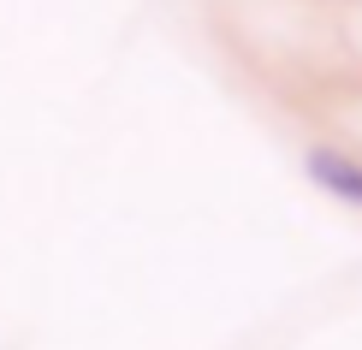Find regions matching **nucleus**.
I'll return each mask as SVG.
<instances>
[{"label":"nucleus","instance_id":"1","mask_svg":"<svg viewBox=\"0 0 362 350\" xmlns=\"http://www.w3.org/2000/svg\"><path fill=\"white\" fill-rule=\"evenodd\" d=\"M303 173L315 178V190L339 196L344 208H362V161L356 155H344V148H333V143H315L303 155Z\"/></svg>","mask_w":362,"mask_h":350}]
</instances>
